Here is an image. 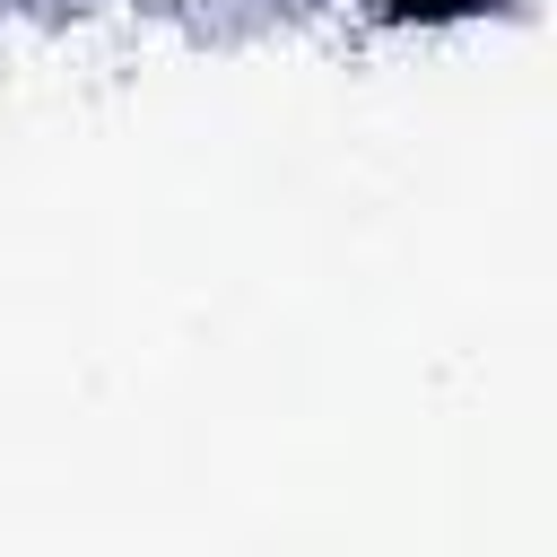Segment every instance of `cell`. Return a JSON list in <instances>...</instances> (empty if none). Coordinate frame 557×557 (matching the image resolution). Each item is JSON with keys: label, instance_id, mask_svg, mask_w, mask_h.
I'll return each mask as SVG.
<instances>
[{"label": "cell", "instance_id": "cell-1", "mask_svg": "<svg viewBox=\"0 0 557 557\" xmlns=\"http://www.w3.org/2000/svg\"><path fill=\"white\" fill-rule=\"evenodd\" d=\"M392 17H418V26H444V17H479L487 0H383Z\"/></svg>", "mask_w": 557, "mask_h": 557}]
</instances>
